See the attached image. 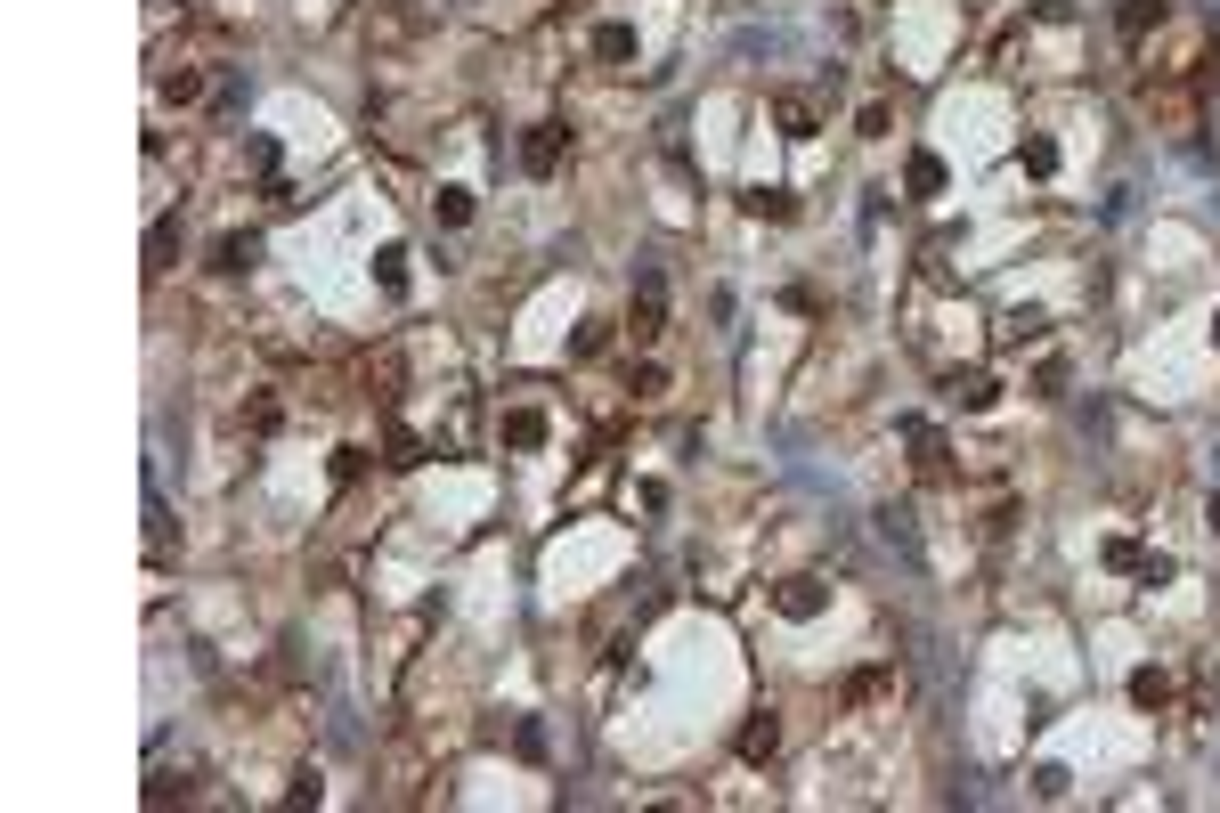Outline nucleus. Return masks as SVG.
Returning <instances> with one entry per match:
<instances>
[{
  "instance_id": "1",
  "label": "nucleus",
  "mask_w": 1220,
  "mask_h": 813,
  "mask_svg": "<svg viewBox=\"0 0 1220 813\" xmlns=\"http://www.w3.org/2000/svg\"><path fill=\"white\" fill-rule=\"evenodd\" d=\"M155 98H163V106H196V98H204V66H188V57H179V66H163V74H155Z\"/></svg>"
},
{
  "instance_id": "2",
  "label": "nucleus",
  "mask_w": 1220,
  "mask_h": 813,
  "mask_svg": "<svg viewBox=\"0 0 1220 813\" xmlns=\"http://www.w3.org/2000/svg\"><path fill=\"white\" fill-rule=\"evenodd\" d=\"M944 391H952V407H968V415H985V407L1001 399V383H993V374H976V366H968V374H952Z\"/></svg>"
},
{
  "instance_id": "3",
  "label": "nucleus",
  "mask_w": 1220,
  "mask_h": 813,
  "mask_svg": "<svg viewBox=\"0 0 1220 813\" xmlns=\"http://www.w3.org/2000/svg\"><path fill=\"white\" fill-rule=\"evenodd\" d=\"M822 602H830V594H822V586H814V578H789V586H781V594H773V610H781V618H814V610H822Z\"/></svg>"
},
{
  "instance_id": "4",
  "label": "nucleus",
  "mask_w": 1220,
  "mask_h": 813,
  "mask_svg": "<svg viewBox=\"0 0 1220 813\" xmlns=\"http://www.w3.org/2000/svg\"><path fill=\"white\" fill-rule=\"evenodd\" d=\"M521 155H529V171L545 179V171L562 163V122H537V131H529V147H521Z\"/></svg>"
},
{
  "instance_id": "5",
  "label": "nucleus",
  "mask_w": 1220,
  "mask_h": 813,
  "mask_svg": "<svg viewBox=\"0 0 1220 813\" xmlns=\"http://www.w3.org/2000/svg\"><path fill=\"white\" fill-rule=\"evenodd\" d=\"M773 748H781V716H773V708H765V716H757V724H749V732H741V757H749V765H765V757H773Z\"/></svg>"
},
{
  "instance_id": "6",
  "label": "nucleus",
  "mask_w": 1220,
  "mask_h": 813,
  "mask_svg": "<svg viewBox=\"0 0 1220 813\" xmlns=\"http://www.w3.org/2000/svg\"><path fill=\"white\" fill-rule=\"evenodd\" d=\"M1131 700H1139V708H1164V700H1172V675H1164V667H1139V675H1131Z\"/></svg>"
},
{
  "instance_id": "7",
  "label": "nucleus",
  "mask_w": 1220,
  "mask_h": 813,
  "mask_svg": "<svg viewBox=\"0 0 1220 813\" xmlns=\"http://www.w3.org/2000/svg\"><path fill=\"white\" fill-rule=\"evenodd\" d=\"M212 269H228V277L253 269V236H220V244H212Z\"/></svg>"
},
{
  "instance_id": "8",
  "label": "nucleus",
  "mask_w": 1220,
  "mask_h": 813,
  "mask_svg": "<svg viewBox=\"0 0 1220 813\" xmlns=\"http://www.w3.org/2000/svg\"><path fill=\"white\" fill-rule=\"evenodd\" d=\"M1147 25H1164V0H1123V33L1139 41Z\"/></svg>"
},
{
  "instance_id": "9",
  "label": "nucleus",
  "mask_w": 1220,
  "mask_h": 813,
  "mask_svg": "<svg viewBox=\"0 0 1220 813\" xmlns=\"http://www.w3.org/2000/svg\"><path fill=\"white\" fill-rule=\"evenodd\" d=\"M432 212H440V228H456V220H472V196H464V187H440Z\"/></svg>"
},
{
  "instance_id": "10",
  "label": "nucleus",
  "mask_w": 1220,
  "mask_h": 813,
  "mask_svg": "<svg viewBox=\"0 0 1220 813\" xmlns=\"http://www.w3.org/2000/svg\"><path fill=\"white\" fill-rule=\"evenodd\" d=\"M659 334V285H643V301H635V342H651Z\"/></svg>"
},
{
  "instance_id": "11",
  "label": "nucleus",
  "mask_w": 1220,
  "mask_h": 813,
  "mask_svg": "<svg viewBox=\"0 0 1220 813\" xmlns=\"http://www.w3.org/2000/svg\"><path fill=\"white\" fill-rule=\"evenodd\" d=\"M375 277H383V285H391V293H399V285H407V253H399V244H383V253H375Z\"/></svg>"
},
{
  "instance_id": "12",
  "label": "nucleus",
  "mask_w": 1220,
  "mask_h": 813,
  "mask_svg": "<svg viewBox=\"0 0 1220 813\" xmlns=\"http://www.w3.org/2000/svg\"><path fill=\"white\" fill-rule=\"evenodd\" d=\"M1025 171L1050 179V171H1058V147H1050V139H1025Z\"/></svg>"
},
{
  "instance_id": "13",
  "label": "nucleus",
  "mask_w": 1220,
  "mask_h": 813,
  "mask_svg": "<svg viewBox=\"0 0 1220 813\" xmlns=\"http://www.w3.org/2000/svg\"><path fill=\"white\" fill-rule=\"evenodd\" d=\"M244 431H277V399H269V391L244 399Z\"/></svg>"
},
{
  "instance_id": "14",
  "label": "nucleus",
  "mask_w": 1220,
  "mask_h": 813,
  "mask_svg": "<svg viewBox=\"0 0 1220 813\" xmlns=\"http://www.w3.org/2000/svg\"><path fill=\"white\" fill-rule=\"evenodd\" d=\"M749 212H757V220H789V196H781V187H757Z\"/></svg>"
},
{
  "instance_id": "15",
  "label": "nucleus",
  "mask_w": 1220,
  "mask_h": 813,
  "mask_svg": "<svg viewBox=\"0 0 1220 813\" xmlns=\"http://www.w3.org/2000/svg\"><path fill=\"white\" fill-rule=\"evenodd\" d=\"M1001 334H1009V342H1033V334H1042V309H1009Z\"/></svg>"
},
{
  "instance_id": "16",
  "label": "nucleus",
  "mask_w": 1220,
  "mask_h": 813,
  "mask_svg": "<svg viewBox=\"0 0 1220 813\" xmlns=\"http://www.w3.org/2000/svg\"><path fill=\"white\" fill-rule=\"evenodd\" d=\"M505 440H513V448H537V440H545V423H537V415H513V423H505Z\"/></svg>"
},
{
  "instance_id": "17",
  "label": "nucleus",
  "mask_w": 1220,
  "mask_h": 813,
  "mask_svg": "<svg viewBox=\"0 0 1220 813\" xmlns=\"http://www.w3.org/2000/svg\"><path fill=\"white\" fill-rule=\"evenodd\" d=\"M911 187H920V196H936V187H944V171H936V155H920V163H911Z\"/></svg>"
},
{
  "instance_id": "18",
  "label": "nucleus",
  "mask_w": 1220,
  "mask_h": 813,
  "mask_svg": "<svg viewBox=\"0 0 1220 813\" xmlns=\"http://www.w3.org/2000/svg\"><path fill=\"white\" fill-rule=\"evenodd\" d=\"M1204 521H1212V529H1220V496H1212V505H1204Z\"/></svg>"
}]
</instances>
